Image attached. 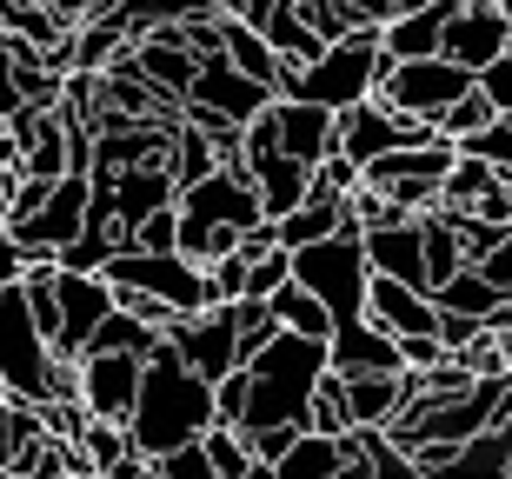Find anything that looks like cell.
<instances>
[{"label":"cell","mask_w":512,"mask_h":479,"mask_svg":"<svg viewBox=\"0 0 512 479\" xmlns=\"http://www.w3.org/2000/svg\"><path fill=\"white\" fill-rule=\"evenodd\" d=\"M213 426V386L193 380L180 353L160 346L140 373V400H133V420H127V440L140 460H167L180 446H193L200 433Z\"/></svg>","instance_id":"obj_1"},{"label":"cell","mask_w":512,"mask_h":479,"mask_svg":"<svg viewBox=\"0 0 512 479\" xmlns=\"http://www.w3.org/2000/svg\"><path fill=\"white\" fill-rule=\"evenodd\" d=\"M260 193H253L247 173H213V180H200V187L180 193V260H193V267L207 273L213 260H227L233 247H240V233L260 227Z\"/></svg>","instance_id":"obj_2"},{"label":"cell","mask_w":512,"mask_h":479,"mask_svg":"<svg viewBox=\"0 0 512 479\" xmlns=\"http://www.w3.org/2000/svg\"><path fill=\"white\" fill-rule=\"evenodd\" d=\"M380 74H393V60L380 54V27H360L353 40L326 47L313 67H280V100H306L340 120L346 107L380 94Z\"/></svg>","instance_id":"obj_3"},{"label":"cell","mask_w":512,"mask_h":479,"mask_svg":"<svg viewBox=\"0 0 512 479\" xmlns=\"http://www.w3.org/2000/svg\"><path fill=\"white\" fill-rule=\"evenodd\" d=\"M293 287H306L326 313H333V333H340V326H360L366 320V287H373L360 233H333V240H320V247L293 253Z\"/></svg>","instance_id":"obj_4"},{"label":"cell","mask_w":512,"mask_h":479,"mask_svg":"<svg viewBox=\"0 0 512 479\" xmlns=\"http://www.w3.org/2000/svg\"><path fill=\"white\" fill-rule=\"evenodd\" d=\"M107 287H133V293H153L160 307H173L180 320H193V313H207V273L193 267V260H180V253H114V267L100 273Z\"/></svg>","instance_id":"obj_5"},{"label":"cell","mask_w":512,"mask_h":479,"mask_svg":"<svg viewBox=\"0 0 512 479\" xmlns=\"http://www.w3.org/2000/svg\"><path fill=\"white\" fill-rule=\"evenodd\" d=\"M47 360L54 353L40 340L20 287H0V386H7V400H20V406L47 400Z\"/></svg>","instance_id":"obj_6"},{"label":"cell","mask_w":512,"mask_h":479,"mask_svg":"<svg viewBox=\"0 0 512 479\" xmlns=\"http://www.w3.org/2000/svg\"><path fill=\"white\" fill-rule=\"evenodd\" d=\"M479 80L466 74V67H453V60H406V67H393V74H380V94L373 100H386L393 114H413V120H426L433 127L453 100H466Z\"/></svg>","instance_id":"obj_7"},{"label":"cell","mask_w":512,"mask_h":479,"mask_svg":"<svg viewBox=\"0 0 512 479\" xmlns=\"http://www.w3.org/2000/svg\"><path fill=\"white\" fill-rule=\"evenodd\" d=\"M167 346L180 353V366H187L193 380H207V386L240 373V320H233V307H207V313H193V320H180L167 333Z\"/></svg>","instance_id":"obj_8"},{"label":"cell","mask_w":512,"mask_h":479,"mask_svg":"<svg viewBox=\"0 0 512 479\" xmlns=\"http://www.w3.org/2000/svg\"><path fill=\"white\" fill-rule=\"evenodd\" d=\"M506 40H512V20L493 0H459L453 20H446V40H439V60H453L479 80L493 60H506Z\"/></svg>","instance_id":"obj_9"},{"label":"cell","mask_w":512,"mask_h":479,"mask_svg":"<svg viewBox=\"0 0 512 479\" xmlns=\"http://www.w3.org/2000/svg\"><path fill=\"white\" fill-rule=\"evenodd\" d=\"M140 373H147V360H133V353H80V406H87V420L127 426L133 400H140Z\"/></svg>","instance_id":"obj_10"},{"label":"cell","mask_w":512,"mask_h":479,"mask_svg":"<svg viewBox=\"0 0 512 479\" xmlns=\"http://www.w3.org/2000/svg\"><path fill=\"white\" fill-rule=\"evenodd\" d=\"M187 107H207V114H220L227 127H253V120L273 107V94H266V87H253L247 74H233L227 54H213V60H200V74H193Z\"/></svg>","instance_id":"obj_11"},{"label":"cell","mask_w":512,"mask_h":479,"mask_svg":"<svg viewBox=\"0 0 512 479\" xmlns=\"http://www.w3.org/2000/svg\"><path fill=\"white\" fill-rule=\"evenodd\" d=\"M54 293H60V340H54V353L60 360H80V353L94 346L100 320L114 313V287H107V280H80V273H60Z\"/></svg>","instance_id":"obj_12"},{"label":"cell","mask_w":512,"mask_h":479,"mask_svg":"<svg viewBox=\"0 0 512 479\" xmlns=\"http://www.w3.org/2000/svg\"><path fill=\"white\" fill-rule=\"evenodd\" d=\"M273 134H280V160H300L306 173L320 167L326 154H340V120L326 107H306V100H273Z\"/></svg>","instance_id":"obj_13"},{"label":"cell","mask_w":512,"mask_h":479,"mask_svg":"<svg viewBox=\"0 0 512 479\" xmlns=\"http://www.w3.org/2000/svg\"><path fill=\"white\" fill-rule=\"evenodd\" d=\"M366 326H380V333H393V340H439V307L426 300V293L373 273V287H366Z\"/></svg>","instance_id":"obj_14"},{"label":"cell","mask_w":512,"mask_h":479,"mask_svg":"<svg viewBox=\"0 0 512 479\" xmlns=\"http://www.w3.org/2000/svg\"><path fill=\"white\" fill-rule=\"evenodd\" d=\"M366 247V267L380 280H399V287L426 293V220H399V227H380V233H360Z\"/></svg>","instance_id":"obj_15"},{"label":"cell","mask_w":512,"mask_h":479,"mask_svg":"<svg viewBox=\"0 0 512 479\" xmlns=\"http://www.w3.org/2000/svg\"><path fill=\"white\" fill-rule=\"evenodd\" d=\"M133 67H140V80H147L153 94H167L187 107L193 94V74H200V60L187 54V40H180V27H160V34L133 40Z\"/></svg>","instance_id":"obj_16"},{"label":"cell","mask_w":512,"mask_h":479,"mask_svg":"<svg viewBox=\"0 0 512 479\" xmlns=\"http://www.w3.org/2000/svg\"><path fill=\"white\" fill-rule=\"evenodd\" d=\"M453 7L459 0H426V7H413V14H393L380 27V54L393 60V67H406V60H439V40H446Z\"/></svg>","instance_id":"obj_17"},{"label":"cell","mask_w":512,"mask_h":479,"mask_svg":"<svg viewBox=\"0 0 512 479\" xmlns=\"http://www.w3.org/2000/svg\"><path fill=\"white\" fill-rule=\"evenodd\" d=\"M100 180V173H94ZM107 193H114V227L133 233L140 220H153V213L180 207V187H173V167H133V173H114L107 180Z\"/></svg>","instance_id":"obj_18"},{"label":"cell","mask_w":512,"mask_h":479,"mask_svg":"<svg viewBox=\"0 0 512 479\" xmlns=\"http://www.w3.org/2000/svg\"><path fill=\"white\" fill-rule=\"evenodd\" d=\"M47 446H54V440H47V426H40V406H20V400L0 406V473H7V479L40 473Z\"/></svg>","instance_id":"obj_19"},{"label":"cell","mask_w":512,"mask_h":479,"mask_svg":"<svg viewBox=\"0 0 512 479\" xmlns=\"http://www.w3.org/2000/svg\"><path fill=\"white\" fill-rule=\"evenodd\" d=\"M326 353H333V373H406V360H399V340L393 333H380V326H340L333 340H326Z\"/></svg>","instance_id":"obj_20"},{"label":"cell","mask_w":512,"mask_h":479,"mask_svg":"<svg viewBox=\"0 0 512 479\" xmlns=\"http://www.w3.org/2000/svg\"><path fill=\"white\" fill-rule=\"evenodd\" d=\"M399 413H406V373H353L346 380V420L353 426H380L386 433Z\"/></svg>","instance_id":"obj_21"},{"label":"cell","mask_w":512,"mask_h":479,"mask_svg":"<svg viewBox=\"0 0 512 479\" xmlns=\"http://www.w3.org/2000/svg\"><path fill=\"white\" fill-rule=\"evenodd\" d=\"M253 193H260V213L266 220H286V213H300L306 207V193H313V173L300 167V160H260V167H247Z\"/></svg>","instance_id":"obj_22"},{"label":"cell","mask_w":512,"mask_h":479,"mask_svg":"<svg viewBox=\"0 0 512 479\" xmlns=\"http://www.w3.org/2000/svg\"><path fill=\"white\" fill-rule=\"evenodd\" d=\"M260 40L273 47V54H280V67H313V60L326 54V40L306 27V14L293 7V0H280V7L260 20Z\"/></svg>","instance_id":"obj_23"},{"label":"cell","mask_w":512,"mask_h":479,"mask_svg":"<svg viewBox=\"0 0 512 479\" xmlns=\"http://www.w3.org/2000/svg\"><path fill=\"white\" fill-rule=\"evenodd\" d=\"M273 227H280L286 253H306V247H320V240H333V233H353V213H346V200H306L300 213H286Z\"/></svg>","instance_id":"obj_24"},{"label":"cell","mask_w":512,"mask_h":479,"mask_svg":"<svg viewBox=\"0 0 512 479\" xmlns=\"http://www.w3.org/2000/svg\"><path fill=\"white\" fill-rule=\"evenodd\" d=\"M426 220V300H433L446 280H459L466 273V247H459V227H453V213H419Z\"/></svg>","instance_id":"obj_25"},{"label":"cell","mask_w":512,"mask_h":479,"mask_svg":"<svg viewBox=\"0 0 512 479\" xmlns=\"http://www.w3.org/2000/svg\"><path fill=\"white\" fill-rule=\"evenodd\" d=\"M266 313H273V326H280V333H293V340H333V313H326L306 287H293V280L266 300Z\"/></svg>","instance_id":"obj_26"},{"label":"cell","mask_w":512,"mask_h":479,"mask_svg":"<svg viewBox=\"0 0 512 479\" xmlns=\"http://www.w3.org/2000/svg\"><path fill=\"white\" fill-rule=\"evenodd\" d=\"M493 187H499V173L486 167V160H466V154H459L453 173L439 180V213H473Z\"/></svg>","instance_id":"obj_27"},{"label":"cell","mask_w":512,"mask_h":479,"mask_svg":"<svg viewBox=\"0 0 512 479\" xmlns=\"http://www.w3.org/2000/svg\"><path fill=\"white\" fill-rule=\"evenodd\" d=\"M433 307H439V313H459V320H473V326H486L499 307H506V300H499V293L486 287V280H479L473 267H466L459 280H446V287L433 293Z\"/></svg>","instance_id":"obj_28"},{"label":"cell","mask_w":512,"mask_h":479,"mask_svg":"<svg viewBox=\"0 0 512 479\" xmlns=\"http://www.w3.org/2000/svg\"><path fill=\"white\" fill-rule=\"evenodd\" d=\"M160 333H153V326H140L133 320V313H107V320H100V333H94V346H87V353H133V360H153V353H160Z\"/></svg>","instance_id":"obj_29"},{"label":"cell","mask_w":512,"mask_h":479,"mask_svg":"<svg viewBox=\"0 0 512 479\" xmlns=\"http://www.w3.org/2000/svg\"><path fill=\"white\" fill-rule=\"evenodd\" d=\"M273 473H280V479H340V473H346V453H340V440L306 433V440L293 446V453H286Z\"/></svg>","instance_id":"obj_30"},{"label":"cell","mask_w":512,"mask_h":479,"mask_svg":"<svg viewBox=\"0 0 512 479\" xmlns=\"http://www.w3.org/2000/svg\"><path fill=\"white\" fill-rule=\"evenodd\" d=\"M306 433H320V440H346L353 433V420H346V380L326 366L320 393H313V406H306Z\"/></svg>","instance_id":"obj_31"},{"label":"cell","mask_w":512,"mask_h":479,"mask_svg":"<svg viewBox=\"0 0 512 479\" xmlns=\"http://www.w3.org/2000/svg\"><path fill=\"white\" fill-rule=\"evenodd\" d=\"M213 173H220L213 140H207V134H193V127H180V134H173V187L187 193V187H200V180H213Z\"/></svg>","instance_id":"obj_32"},{"label":"cell","mask_w":512,"mask_h":479,"mask_svg":"<svg viewBox=\"0 0 512 479\" xmlns=\"http://www.w3.org/2000/svg\"><path fill=\"white\" fill-rule=\"evenodd\" d=\"M493 120H499V114H493V100H486V94L473 87L466 100H453V107H446V114L433 120V134H439V140H453V147H459V140H473L479 127H493Z\"/></svg>","instance_id":"obj_33"},{"label":"cell","mask_w":512,"mask_h":479,"mask_svg":"<svg viewBox=\"0 0 512 479\" xmlns=\"http://www.w3.org/2000/svg\"><path fill=\"white\" fill-rule=\"evenodd\" d=\"M200 446H207V460H213V473H220V479H247V466H253L247 433H233V426H207Z\"/></svg>","instance_id":"obj_34"},{"label":"cell","mask_w":512,"mask_h":479,"mask_svg":"<svg viewBox=\"0 0 512 479\" xmlns=\"http://www.w3.org/2000/svg\"><path fill=\"white\" fill-rule=\"evenodd\" d=\"M114 253H120V240H114V233H80L74 247L60 253V273H80V280H100V273L114 267Z\"/></svg>","instance_id":"obj_35"},{"label":"cell","mask_w":512,"mask_h":479,"mask_svg":"<svg viewBox=\"0 0 512 479\" xmlns=\"http://www.w3.org/2000/svg\"><path fill=\"white\" fill-rule=\"evenodd\" d=\"M80 453H87V466H94V479H100V473H114V466L133 453V440H127V426L87 420V433H80Z\"/></svg>","instance_id":"obj_36"},{"label":"cell","mask_w":512,"mask_h":479,"mask_svg":"<svg viewBox=\"0 0 512 479\" xmlns=\"http://www.w3.org/2000/svg\"><path fill=\"white\" fill-rule=\"evenodd\" d=\"M459 154H466V160H486L493 173H512V120H493V127H479L473 140H459Z\"/></svg>","instance_id":"obj_37"},{"label":"cell","mask_w":512,"mask_h":479,"mask_svg":"<svg viewBox=\"0 0 512 479\" xmlns=\"http://www.w3.org/2000/svg\"><path fill=\"white\" fill-rule=\"evenodd\" d=\"M353 193H360V167L346 154H326L320 167H313V193H306V200H353Z\"/></svg>","instance_id":"obj_38"},{"label":"cell","mask_w":512,"mask_h":479,"mask_svg":"<svg viewBox=\"0 0 512 479\" xmlns=\"http://www.w3.org/2000/svg\"><path fill=\"white\" fill-rule=\"evenodd\" d=\"M247 400H253V380H247V366L240 373H227V380L213 386V426H247Z\"/></svg>","instance_id":"obj_39"},{"label":"cell","mask_w":512,"mask_h":479,"mask_svg":"<svg viewBox=\"0 0 512 479\" xmlns=\"http://www.w3.org/2000/svg\"><path fill=\"white\" fill-rule=\"evenodd\" d=\"M173 247H180V207L153 213V220H140L127 233V253H173Z\"/></svg>","instance_id":"obj_40"},{"label":"cell","mask_w":512,"mask_h":479,"mask_svg":"<svg viewBox=\"0 0 512 479\" xmlns=\"http://www.w3.org/2000/svg\"><path fill=\"white\" fill-rule=\"evenodd\" d=\"M286 280H293V253H266V260H253V267H247V293H240V300H260V307H266Z\"/></svg>","instance_id":"obj_41"},{"label":"cell","mask_w":512,"mask_h":479,"mask_svg":"<svg viewBox=\"0 0 512 479\" xmlns=\"http://www.w3.org/2000/svg\"><path fill=\"white\" fill-rule=\"evenodd\" d=\"M240 293H247V260H240V253L213 260V267H207V300H213V307H233Z\"/></svg>","instance_id":"obj_42"},{"label":"cell","mask_w":512,"mask_h":479,"mask_svg":"<svg viewBox=\"0 0 512 479\" xmlns=\"http://www.w3.org/2000/svg\"><path fill=\"white\" fill-rule=\"evenodd\" d=\"M153 473H160V479H220L200 440H193V446H180V453H167V460H153Z\"/></svg>","instance_id":"obj_43"},{"label":"cell","mask_w":512,"mask_h":479,"mask_svg":"<svg viewBox=\"0 0 512 479\" xmlns=\"http://www.w3.org/2000/svg\"><path fill=\"white\" fill-rule=\"evenodd\" d=\"M300 440H306V426H266V433H247V446H253V460H260V466H280Z\"/></svg>","instance_id":"obj_44"},{"label":"cell","mask_w":512,"mask_h":479,"mask_svg":"<svg viewBox=\"0 0 512 479\" xmlns=\"http://www.w3.org/2000/svg\"><path fill=\"white\" fill-rule=\"evenodd\" d=\"M473 273H479V280H486V287L499 293V300H512V233H506V240H499L493 253H486V260H479Z\"/></svg>","instance_id":"obj_45"},{"label":"cell","mask_w":512,"mask_h":479,"mask_svg":"<svg viewBox=\"0 0 512 479\" xmlns=\"http://www.w3.org/2000/svg\"><path fill=\"white\" fill-rule=\"evenodd\" d=\"M479 94L493 100V114H499V120H512V54L493 60V67L479 74Z\"/></svg>","instance_id":"obj_46"},{"label":"cell","mask_w":512,"mask_h":479,"mask_svg":"<svg viewBox=\"0 0 512 479\" xmlns=\"http://www.w3.org/2000/svg\"><path fill=\"white\" fill-rule=\"evenodd\" d=\"M47 193H54L47 180H20V187H14V200H7V227H20V220H34V213L47 207Z\"/></svg>","instance_id":"obj_47"},{"label":"cell","mask_w":512,"mask_h":479,"mask_svg":"<svg viewBox=\"0 0 512 479\" xmlns=\"http://www.w3.org/2000/svg\"><path fill=\"white\" fill-rule=\"evenodd\" d=\"M233 253H240L247 267H253V260H266V253H286V247H280V227H273V220H260V227H247Z\"/></svg>","instance_id":"obj_48"},{"label":"cell","mask_w":512,"mask_h":479,"mask_svg":"<svg viewBox=\"0 0 512 479\" xmlns=\"http://www.w3.org/2000/svg\"><path fill=\"white\" fill-rule=\"evenodd\" d=\"M27 273H34V253H20L14 240H7V233H0V287H20V280H27Z\"/></svg>","instance_id":"obj_49"},{"label":"cell","mask_w":512,"mask_h":479,"mask_svg":"<svg viewBox=\"0 0 512 479\" xmlns=\"http://www.w3.org/2000/svg\"><path fill=\"white\" fill-rule=\"evenodd\" d=\"M14 114H27V100H20V87H14V67L0 60V127H7Z\"/></svg>","instance_id":"obj_50"},{"label":"cell","mask_w":512,"mask_h":479,"mask_svg":"<svg viewBox=\"0 0 512 479\" xmlns=\"http://www.w3.org/2000/svg\"><path fill=\"white\" fill-rule=\"evenodd\" d=\"M100 479H160V473H153V460H140V453H127V460H120L114 473H100Z\"/></svg>","instance_id":"obj_51"},{"label":"cell","mask_w":512,"mask_h":479,"mask_svg":"<svg viewBox=\"0 0 512 479\" xmlns=\"http://www.w3.org/2000/svg\"><path fill=\"white\" fill-rule=\"evenodd\" d=\"M247 479H280V473H273V466H260V460H253V466H247Z\"/></svg>","instance_id":"obj_52"},{"label":"cell","mask_w":512,"mask_h":479,"mask_svg":"<svg viewBox=\"0 0 512 479\" xmlns=\"http://www.w3.org/2000/svg\"><path fill=\"white\" fill-rule=\"evenodd\" d=\"M393 7H399V14H413V7H426V0H393Z\"/></svg>","instance_id":"obj_53"},{"label":"cell","mask_w":512,"mask_h":479,"mask_svg":"<svg viewBox=\"0 0 512 479\" xmlns=\"http://www.w3.org/2000/svg\"><path fill=\"white\" fill-rule=\"evenodd\" d=\"M506 420H512V373H506Z\"/></svg>","instance_id":"obj_54"},{"label":"cell","mask_w":512,"mask_h":479,"mask_svg":"<svg viewBox=\"0 0 512 479\" xmlns=\"http://www.w3.org/2000/svg\"><path fill=\"white\" fill-rule=\"evenodd\" d=\"M493 7H499V14H506V20H512V0H493Z\"/></svg>","instance_id":"obj_55"},{"label":"cell","mask_w":512,"mask_h":479,"mask_svg":"<svg viewBox=\"0 0 512 479\" xmlns=\"http://www.w3.org/2000/svg\"><path fill=\"white\" fill-rule=\"evenodd\" d=\"M0 233H7V200H0Z\"/></svg>","instance_id":"obj_56"},{"label":"cell","mask_w":512,"mask_h":479,"mask_svg":"<svg viewBox=\"0 0 512 479\" xmlns=\"http://www.w3.org/2000/svg\"><path fill=\"white\" fill-rule=\"evenodd\" d=\"M60 479H87V473H60Z\"/></svg>","instance_id":"obj_57"},{"label":"cell","mask_w":512,"mask_h":479,"mask_svg":"<svg viewBox=\"0 0 512 479\" xmlns=\"http://www.w3.org/2000/svg\"><path fill=\"white\" fill-rule=\"evenodd\" d=\"M0 479H7V473H0Z\"/></svg>","instance_id":"obj_58"}]
</instances>
